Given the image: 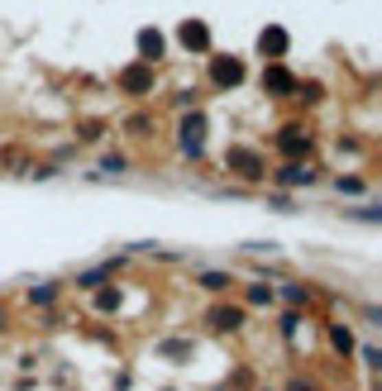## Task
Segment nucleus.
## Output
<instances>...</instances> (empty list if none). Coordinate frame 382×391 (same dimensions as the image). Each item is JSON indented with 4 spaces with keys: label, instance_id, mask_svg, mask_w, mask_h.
<instances>
[{
    "label": "nucleus",
    "instance_id": "nucleus-9",
    "mask_svg": "<svg viewBox=\"0 0 382 391\" xmlns=\"http://www.w3.org/2000/svg\"><path fill=\"white\" fill-rule=\"evenodd\" d=\"M278 148H282V153H306V148H311V134H301V129H282Z\"/></svg>",
    "mask_w": 382,
    "mask_h": 391
},
{
    "label": "nucleus",
    "instance_id": "nucleus-18",
    "mask_svg": "<svg viewBox=\"0 0 382 391\" xmlns=\"http://www.w3.org/2000/svg\"><path fill=\"white\" fill-rule=\"evenodd\" d=\"M29 296H34V300H53V296H58V292H53V282H48V287H34V292H29Z\"/></svg>",
    "mask_w": 382,
    "mask_h": 391
},
{
    "label": "nucleus",
    "instance_id": "nucleus-12",
    "mask_svg": "<svg viewBox=\"0 0 382 391\" xmlns=\"http://www.w3.org/2000/svg\"><path fill=\"white\" fill-rule=\"evenodd\" d=\"M201 287H210V292H225V287H229V277H225V272H205V277H201Z\"/></svg>",
    "mask_w": 382,
    "mask_h": 391
},
{
    "label": "nucleus",
    "instance_id": "nucleus-11",
    "mask_svg": "<svg viewBox=\"0 0 382 391\" xmlns=\"http://www.w3.org/2000/svg\"><path fill=\"white\" fill-rule=\"evenodd\" d=\"M239 320H244V310H210L215 329H239Z\"/></svg>",
    "mask_w": 382,
    "mask_h": 391
},
{
    "label": "nucleus",
    "instance_id": "nucleus-1",
    "mask_svg": "<svg viewBox=\"0 0 382 391\" xmlns=\"http://www.w3.org/2000/svg\"><path fill=\"white\" fill-rule=\"evenodd\" d=\"M201 143H205V115H187L182 119V153H201Z\"/></svg>",
    "mask_w": 382,
    "mask_h": 391
},
{
    "label": "nucleus",
    "instance_id": "nucleus-5",
    "mask_svg": "<svg viewBox=\"0 0 382 391\" xmlns=\"http://www.w3.org/2000/svg\"><path fill=\"white\" fill-rule=\"evenodd\" d=\"M263 91L286 96V91H296V82H291V72H286V67H268V72H263Z\"/></svg>",
    "mask_w": 382,
    "mask_h": 391
},
{
    "label": "nucleus",
    "instance_id": "nucleus-15",
    "mask_svg": "<svg viewBox=\"0 0 382 391\" xmlns=\"http://www.w3.org/2000/svg\"><path fill=\"white\" fill-rule=\"evenodd\" d=\"M95 305H100V310H115V305H120V292H100L95 296Z\"/></svg>",
    "mask_w": 382,
    "mask_h": 391
},
{
    "label": "nucleus",
    "instance_id": "nucleus-13",
    "mask_svg": "<svg viewBox=\"0 0 382 391\" xmlns=\"http://www.w3.org/2000/svg\"><path fill=\"white\" fill-rule=\"evenodd\" d=\"M249 300H254V305H263V300H273V287H263V282H254V287H249Z\"/></svg>",
    "mask_w": 382,
    "mask_h": 391
},
{
    "label": "nucleus",
    "instance_id": "nucleus-4",
    "mask_svg": "<svg viewBox=\"0 0 382 391\" xmlns=\"http://www.w3.org/2000/svg\"><path fill=\"white\" fill-rule=\"evenodd\" d=\"M182 43L196 48V53H205V48H210V29H205L201 19H187V24H182Z\"/></svg>",
    "mask_w": 382,
    "mask_h": 391
},
{
    "label": "nucleus",
    "instance_id": "nucleus-14",
    "mask_svg": "<svg viewBox=\"0 0 382 391\" xmlns=\"http://www.w3.org/2000/svg\"><path fill=\"white\" fill-rule=\"evenodd\" d=\"M330 344H335V348H344V353L354 348V339H349V329H330Z\"/></svg>",
    "mask_w": 382,
    "mask_h": 391
},
{
    "label": "nucleus",
    "instance_id": "nucleus-8",
    "mask_svg": "<svg viewBox=\"0 0 382 391\" xmlns=\"http://www.w3.org/2000/svg\"><path fill=\"white\" fill-rule=\"evenodd\" d=\"M278 182H282V187H311V182H315V172H311V167H301V163H291V167L278 172Z\"/></svg>",
    "mask_w": 382,
    "mask_h": 391
},
{
    "label": "nucleus",
    "instance_id": "nucleus-19",
    "mask_svg": "<svg viewBox=\"0 0 382 391\" xmlns=\"http://www.w3.org/2000/svg\"><path fill=\"white\" fill-rule=\"evenodd\" d=\"M291 391H311V387H301V382H296V387H291Z\"/></svg>",
    "mask_w": 382,
    "mask_h": 391
},
{
    "label": "nucleus",
    "instance_id": "nucleus-10",
    "mask_svg": "<svg viewBox=\"0 0 382 391\" xmlns=\"http://www.w3.org/2000/svg\"><path fill=\"white\" fill-rule=\"evenodd\" d=\"M258 48H263V53H286V34H282V29H263Z\"/></svg>",
    "mask_w": 382,
    "mask_h": 391
},
{
    "label": "nucleus",
    "instance_id": "nucleus-6",
    "mask_svg": "<svg viewBox=\"0 0 382 391\" xmlns=\"http://www.w3.org/2000/svg\"><path fill=\"white\" fill-rule=\"evenodd\" d=\"M139 53H144V62L153 67V62L163 58V34H153V29H144V34H139Z\"/></svg>",
    "mask_w": 382,
    "mask_h": 391
},
{
    "label": "nucleus",
    "instance_id": "nucleus-17",
    "mask_svg": "<svg viewBox=\"0 0 382 391\" xmlns=\"http://www.w3.org/2000/svg\"><path fill=\"white\" fill-rule=\"evenodd\" d=\"M335 187H339V191H349V196H354V191H363V182H354V177H339Z\"/></svg>",
    "mask_w": 382,
    "mask_h": 391
},
{
    "label": "nucleus",
    "instance_id": "nucleus-7",
    "mask_svg": "<svg viewBox=\"0 0 382 391\" xmlns=\"http://www.w3.org/2000/svg\"><path fill=\"white\" fill-rule=\"evenodd\" d=\"M148 82H153V67H148V62H144V67H129V72L120 77L124 91H148Z\"/></svg>",
    "mask_w": 382,
    "mask_h": 391
},
{
    "label": "nucleus",
    "instance_id": "nucleus-16",
    "mask_svg": "<svg viewBox=\"0 0 382 391\" xmlns=\"http://www.w3.org/2000/svg\"><path fill=\"white\" fill-rule=\"evenodd\" d=\"M100 172H110V177H115V172H124V158H105V163H100Z\"/></svg>",
    "mask_w": 382,
    "mask_h": 391
},
{
    "label": "nucleus",
    "instance_id": "nucleus-3",
    "mask_svg": "<svg viewBox=\"0 0 382 391\" xmlns=\"http://www.w3.org/2000/svg\"><path fill=\"white\" fill-rule=\"evenodd\" d=\"M229 167H239V177H249V182L263 177V158L249 153V148H234V153H229Z\"/></svg>",
    "mask_w": 382,
    "mask_h": 391
},
{
    "label": "nucleus",
    "instance_id": "nucleus-2",
    "mask_svg": "<svg viewBox=\"0 0 382 391\" xmlns=\"http://www.w3.org/2000/svg\"><path fill=\"white\" fill-rule=\"evenodd\" d=\"M210 77H215L220 86H239V82H244V62H234V58H215V62H210Z\"/></svg>",
    "mask_w": 382,
    "mask_h": 391
}]
</instances>
